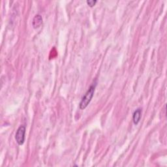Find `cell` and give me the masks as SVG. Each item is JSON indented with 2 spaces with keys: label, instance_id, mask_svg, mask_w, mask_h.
Returning <instances> with one entry per match:
<instances>
[{
  "label": "cell",
  "instance_id": "cell-3",
  "mask_svg": "<svg viewBox=\"0 0 167 167\" xmlns=\"http://www.w3.org/2000/svg\"><path fill=\"white\" fill-rule=\"evenodd\" d=\"M42 23H43V18L40 15H37L33 19V22H32V25L34 28H39Z\"/></svg>",
  "mask_w": 167,
  "mask_h": 167
},
{
  "label": "cell",
  "instance_id": "cell-5",
  "mask_svg": "<svg viewBox=\"0 0 167 167\" xmlns=\"http://www.w3.org/2000/svg\"><path fill=\"white\" fill-rule=\"evenodd\" d=\"M96 3H97V1H96V0H88V1H87L88 5L91 7H94V5H95Z\"/></svg>",
  "mask_w": 167,
  "mask_h": 167
},
{
  "label": "cell",
  "instance_id": "cell-4",
  "mask_svg": "<svg viewBox=\"0 0 167 167\" xmlns=\"http://www.w3.org/2000/svg\"><path fill=\"white\" fill-rule=\"evenodd\" d=\"M141 114H142V110L141 109L139 108L134 111L133 113V120L134 123L135 125H137L139 123L141 118Z\"/></svg>",
  "mask_w": 167,
  "mask_h": 167
},
{
  "label": "cell",
  "instance_id": "cell-2",
  "mask_svg": "<svg viewBox=\"0 0 167 167\" xmlns=\"http://www.w3.org/2000/svg\"><path fill=\"white\" fill-rule=\"evenodd\" d=\"M25 127L24 125H21L18 127L15 134V140L17 141L18 145H22L25 141Z\"/></svg>",
  "mask_w": 167,
  "mask_h": 167
},
{
  "label": "cell",
  "instance_id": "cell-1",
  "mask_svg": "<svg viewBox=\"0 0 167 167\" xmlns=\"http://www.w3.org/2000/svg\"><path fill=\"white\" fill-rule=\"evenodd\" d=\"M95 89V86L94 85H91L90 87H89L88 90L86 93V94L84 96L81 101L80 102L79 108L80 110H84V109L88 107L89 102H91L93 97H94Z\"/></svg>",
  "mask_w": 167,
  "mask_h": 167
}]
</instances>
